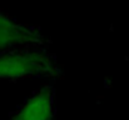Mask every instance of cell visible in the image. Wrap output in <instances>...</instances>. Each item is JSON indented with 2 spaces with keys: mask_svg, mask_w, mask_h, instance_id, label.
<instances>
[{
  "mask_svg": "<svg viewBox=\"0 0 129 120\" xmlns=\"http://www.w3.org/2000/svg\"><path fill=\"white\" fill-rule=\"evenodd\" d=\"M64 76L63 66L50 48L20 49L0 54V80L58 79Z\"/></svg>",
  "mask_w": 129,
  "mask_h": 120,
  "instance_id": "obj_1",
  "label": "cell"
},
{
  "mask_svg": "<svg viewBox=\"0 0 129 120\" xmlns=\"http://www.w3.org/2000/svg\"><path fill=\"white\" fill-rule=\"evenodd\" d=\"M51 40L40 28L18 21L0 9V54L33 48H50Z\"/></svg>",
  "mask_w": 129,
  "mask_h": 120,
  "instance_id": "obj_2",
  "label": "cell"
},
{
  "mask_svg": "<svg viewBox=\"0 0 129 120\" xmlns=\"http://www.w3.org/2000/svg\"><path fill=\"white\" fill-rule=\"evenodd\" d=\"M56 115V91L53 84L37 89L6 120H54Z\"/></svg>",
  "mask_w": 129,
  "mask_h": 120,
  "instance_id": "obj_3",
  "label": "cell"
}]
</instances>
